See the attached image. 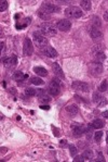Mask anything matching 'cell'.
<instances>
[{
	"instance_id": "6da1fadb",
	"label": "cell",
	"mask_w": 108,
	"mask_h": 162,
	"mask_svg": "<svg viewBox=\"0 0 108 162\" xmlns=\"http://www.w3.org/2000/svg\"><path fill=\"white\" fill-rule=\"evenodd\" d=\"M40 32L42 33L44 36L52 37V36L56 35V28L51 23H42L40 25Z\"/></svg>"
},
{
	"instance_id": "7a4b0ae2",
	"label": "cell",
	"mask_w": 108,
	"mask_h": 162,
	"mask_svg": "<svg viewBox=\"0 0 108 162\" xmlns=\"http://www.w3.org/2000/svg\"><path fill=\"white\" fill-rule=\"evenodd\" d=\"M65 15L69 19H79L82 16V10L78 7H69L65 10Z\"/></svg>"
},
{
	"instance_id": "3957f363",
	"label": "cell",
	"mask_w": 108,
	"mask_h": 162,
	"mask_svg": "<svg viewBox=\"0 0 108 162\" xmlns=\"http://www.w3.org/2000/svg\"><path fill=\"white\" fill-rule=\"evenodd\" d=\"M32 38H34V42L36 43V45L39 47L42 48L44 46H48V39L43 36L41 32H35L32 34Z\"/></svg>"
},
{
	"instance_id": "277c9868",
	"label": "cell",
	"mask_w": 108,
	"mask_h": 162,
	"mask_svg": "<svg viewBox=\"0 0 108 162\" xmlns=\"http://www.w3.org/2000/svg\"><path fill=\"white\" fill-rule=\"evenodd\" d=\"M61 90V83L57 78H53L49 85V92L52 96H57Z\"/></svg>"
},
{
	"instance_id": "5b68a950",
	"label": "cell",
	"mask_w": 108,
	"mask_h": 162,
	"mask_svg": "<svg viewBox=\"0 0 108 162\" xmlns=\"http://www.w3.org/2000/svg\"><path fill=\"white\" fill-rule=\"evenodd\" d=\"M89 70L90 73L94 76H98L102 74L103 72V65L101 62H92L91 64L89 65Z\"/></svg>"
},
{
	"instance_id": "8992f818",
	"label": "cell",
	"mask_w": 108,
	"mask_h": 162,
	"mask_svg": "<svg viewBox=\"0 0 108 162\" xmlns=\"http://www.w3.org/2000/svg\"><path fill=\"white\" fill-rule=\"evenodd\" d=\"M72 89H75V90H78V92H89V85L84 83V82H79V81H76L72 83Z\"/></svg>"
},
{
	"instance_id": "52a82bcc",
	"label": "cell",
	"mask_w": 108,
	"mask_h": 162,
	"mask_svg": "<svg viewBox=\"0 0 108 162\" xmlns=\"http://www.w3.org/2000/svg\"><path fill=\"white\" fill-rule=\"evenodd\" d=\"M41 10L50 14V13H54V12H59V7H56L55 5H52L50 2H43L42 5H41Z\"/></svg>"
},
{
	"instance_id": "ba28073f",
	"label": "cell",
	"mask_w": 108,
	"mask_h": 162,
	"mask_svg": "<svg viewBox=\"0 0 108 162\" xmlns=\"http://www.w3.org/2000/svg\"><path fill=\"white\" fill-rule=\"evenodd\" d=\"M93 101L96 103L98 107H104L107 104V99L102 96L99 92H94L93 95Z\"/></svg>"
},
{
	"instance_id": "9c48e42d",
	"label": "cell",
	"mask_w": 108,
	"mask_h": 162,
	"mask_svg": "<svg viewBox=\"0 0 108 162\" xmlns=\"http://www.w3.org/2000/svg\"><path fill=\"white\" fill-rule=\"evenodd\" d=\"M56 25H57V28H59V31H62V32H68L70 29V27H71V23H70L69 20L64 19V20H59Z\"/></svg>"
},
{
	"instance_id": "30bf717a",
	"label": "cell",
	"mask_w": 108,
	"mask_h": 162,
	"mask_svg": "<svg viewBox=\"0 0 108 162\" xmlns=\"http://www.w3.org/2000/svg\"><path fill=\"white\" fill-rule=\"evenodd\" d=\"M23 52L25 56H32L34 52V47H32V43L29 38H25L24 40V48H23Z\"/></svg>"
},
{
	"instance_id": "8fae6325",
	"label": "cell",
	"mask_w": 108,
	"mask_h": 162,
	"mask_svg": "<svg viewBox=\"0 0 108 162\" xmlns=\"http://www.w3.org/2000/svg\"><path fill=\"white\" fill-rule=\"evenodd\" d=\"M41 50H42V54H44V56L49 57V58H55V57L57 56L56 50H55L54 48H52V47L44 46V47H42V48H41Z\"/></svg>"
},
{
	"instance_id": "7c38bea8",
	"label": "cell",
	"mask_w": 108,
	"mask_h": 162,
	"mask_svg": "<svg viewBox=\"0 0 108 162\" xmlns=\"http://www.w3.org/2000/svg\"><path fill=\"white\" fill-rule=\"evenodd\" d=\"M71 129H72V132H74V134L76 136H80L82 134H84L86 130V126H83L81 124H72L71 125Z\"/></svg>"
},
{
	"instance_id": "4fadbf2b",
	"label": "cell",
	"mask_w": 108,
	"mask_h": 162,
	"mask_svg": "<svg viewBox=\"0 0 108 162\" xmlns=\"http://www.w3.org/2000/svg\"><path fill=\"white\" fill-rule=\"evenodd\" d=\"M52 69H53V72L55 73V75L59 76V78H62V80H64L65 75L64 73H63V70L61 69V66L59 65V63H56V62L52 63Z\"/></svg>"
},
{
	"instance_id": "5bb4252c",
	"label": "cell",
	"mask_w": 108,
	"mask_h": 162,
	"mask_svg": "<svg viewBox=\"0 0 108 162\" xmlns=\"http://www.w3.org/2000/svg\"><path fill=\"white\" fill-rule=\"evenodd\" d=\"M90 35H91V37L94 39V40H97V39H101L103 37V34L102 32L96 28V27H92L91 29H90Z\"/></svg>"
},
{
	"instance_id": "9a60e30c",
	"label": "cell",
	"mask_w": 108,
	"mask_h": 162,
	"mask_svg": "<svg viewBox=\"0 0 108 162\" xmlns=\"http://www.w3.org/2000/svg\"><path fill=\"white\" fill-rule=\"evenodd\" d=\"M17 63V58H16L15 54L11 56L10 58H5L3 59V64L7 65V66H14Z\"/></svg>"
},
{
	"instance_id": "2e32d148",
	"label": "cell",
	"mask_w": 108,
	"mask_h": 162,
	"mask_svg": "<svg viewBox=\"0 0 108 162\" xmlns=\"http://www.w3.org/2000/svg\"><path fill=\"white\" fill-rule=\"evenodd\" d=\"M28 76L25 75L24 73H22L21 71H16V72H14L13 73V80H15V81L20 82V81H23V80H25V78H27Z\"/></svg>"
},
{
	"instance_id": "e0dca14e",
	"label": "cell",
	"mask_w": 108,
	"mask_h": 162,
	"mask_svg": "<svg viewBox=\"0 0 108 162\" xmlns=\"http://www.w3.org/2000/svg\"><path fill=\"white\" fill-rule=\"evenodd\" d=\"M34 72L38 74L39 76H47L48 75V71L45 70V69H43L41 66H36V68H34Z\"/></svg>"
},
{
	"instance_id": "ac0fdd59",
	"label": "cell",
	"mask_w": 108,
	"mask_h": 162,
	"mask_svg": "<svg viewBox=\"0 0 108 162\" xmlns=\"http://www.w3.org/2000/svg\"><path fill=\"white\" fill-rule=\"evenodd\" d=\"M92 125H93L94 129H98V130H99V129H103V127L105 126V122L101 119H96V120H94V122L92 123Z\"/></svg>"
},
{
	"instance_id": "d6986e66",
	"label": "cell",
	"mask_w": 108,
	"mask_h": 162,
	"mask_svg": "<svg viewBox=\"0 0 108 162\" xmlns=\"http://www.w3.org/2000/svg\"><path fill=\"white\" fill-rule=\"evenodd\" d=\"M66 111L70 114V115H75V114L78 113V107L76 104H70L66 108Z\"/></svg>"
},
{
	"instance_id": "ffe728a7",
	"label": "cell",
	"mask_w": 108,
	"mask_h": 162,
	"mask_svg": "<svg viewBox=\"0 0 108 162\" xmlns=\"http://www.w3.org/2000/svg\"><path fill=\"white\" fill-rule=\"evenodd\" d=\"M80 5L83 10L86 11L91 10V1H89V0H82L80 2Z\"/></svg>"
},
{
	"instance_id": "44dd1931",
	"label": "cell",
	"mask_w": 108,
	"mask_h": 162,
	"mask_svg": "<svg viewBox=\"0 0 108 162\" xmlns=\"http://www.w3.org/2000/svg\"><path fill=\"white\" fill-rule=\"evenodd\" d=\"M82 158H83V160H91L92 158H93V151L92 150H86V151H83Z\"/></svg>"
},
{
	"instance_id": "7402d4cb",
	"label": "cell",
	"mask_w": 108,
	"mask_h": 162,
	"mask_svg": "<svg viewBox=\"0 0 108 162\" xmlns=\"http://www.w3.org/2000/svg\"><path fill=\"white\" fill-rule=\"evenodd\" d=\"M38 15H39V17H41L42 20H44V21H48L49 19H50V14L47 13V12H44V11H42V10L38 11Z\"/></svg>"
},
{
	"instance_id": "603a6c76",
	"label": "cell",
	"mask_w": 108,
	"mask_h": 162,
	"mask_svg": "<svg viewBox=\"0 0 108 162\" xmlns=\"http://www.w3.org/2000/svg\"><path fill=\"white\" fill-rule=\"evenodd\" d=\"M95 57H96L97 62H101V63H102L104 60L106 59L105 54H104V52H102V51H98V52H96V54H95Z\"/></svg>"
},
{
	"instance_id": "cb8c5ba5",
	"label": "cell",
	"mask_w": 108,
	"mask_h": 162,
	"mask_svg": "<svg viewBox=\"0 0 108 162\" xmlns=\"http://www.w3.org/2000/svg\"><path fill=\"white\" fill-rule=\"evenodd\" d=\"M30 83L34 84V85H43L44 84V82L41 78H39V77H32L30 78Z\"/></svg>"
},
{
	"instance_id": "d4e9b609",
	"label": "cell",
	"mask_w": 108,
	"mask_h": 162,
	"mask_svg": "<svg viewBox=\"0 0 108 162\" xmlns=\"http://www.w3.org/2000/svg\"><path fill=\"white\" fill-rule=\"evenodd\" d=\"M98 90H99V92H102L107 90V81H106V80H104V81L102 82V84H101L99 87H98Z\"/></svg>"
},
{
	"instance_id": "484cf974",
	"label": "cell",
	"mask_w": 108,
	"mask_h": 162,
	"mask_svg": "<svg viewBox=\"0 0 108 162\" xmlns=\"http://www.w3.org/2000/svg\"><path fill=\"white\" fill-rule=\"evenodd\" d=\"M25 94H26L27 96H35V95H37V90L34 89V88H26Z\"/></svg>"
},
{
	"instance_id": "4316f807",
	"label": "cell",
	"mask_w": 108,
	"mask_h": 162,
	"mask_svg": "<svg viewBox=\"0 0 108 162\" xmlns=\"http://www.w3.org/2000/svg\"><path fill=\"white\" fill-rule=\"evenodd\" d=\"M102 137H103V132H96L95 134H94V139L96 143H99V141H102Z\"/></svg>"
},
{
	"instance_id": "83f0119b",
	"label": "cell",
	"mask_w": 108,
	"mask_h": 162,
	"mask_svg": "<svg viewBox=\"0 0 108 162\" xmlns=\"http://www.w3.org/2000/svg\"><path fill=\"white\" fill-rule=\"evenodd\" d=\"M92 24H93V27H96V28H98V27H101V21L97 19V17H94L93 19V21H92Z\"/></svg>"
},
{
	"instance_id": "f1b7e54d",
	"label": "cell",
	"mask_w": 108,
	"mask_h": 162,
	"mask_svg": "<svg viewBox=\"0 0 108 162\" xmlns=\"http://www.w3.org/2000/svg\"><path fill=\"white\" fill-rule=\"evenodd\" d=\"M7 8H8V1H3V0H2V1L0 2V11L3 12Z\"/></svg>"
},
{
	"instance_id": "f546056e",
	"label": "cell",
	"mask_w": 108,
	"mask_h": 162,
	"mask_svg": "<svg viewBox=\"0 0 108 162\" xmlns=\"http://www.w3.org/2000/svg\"><path fill=\"white\" fill-rule=\"evenodd\" d=\"M69 150H70V155H71V157H74L77 155V148H76L74 145H69Z\"/></svg>"
},
{
	"instance_id": "4dcf8cb0",
	"label": "cell",
	"mask_w": 108,
	"mask_h": 162,
	"mask_svg": "<svg viewBox=\"0 0 108 162\" xmlns=\"http://www.w3.org/2000/svg\"><path fill=\"white\" fill-rule=\"evenodd\" d=\"M40 98H41V100H42V101H44V102H49V101L51 100V99H50V97H48V96H45L44 94H43L42 96H40Z\"/></svg>"
},
{
	"instance_id": "1f68e13d",
	"label": "cell",
	"mask_w": 108,
	"mask_h": 162,
	"mask_svg": "<svg viewBox=\"0 0 108 162\" xmlns=\"http://www.w3.org/2000/svg\"><path fill=\"white\" fill-rule=\"evenodd\" d=\"M82 159H83V158H82V156H80V157H76L74 161H75V162H81V161H83Z\"/></svg>"
},
{
	"instance_id": "d6a6232c",
	"label": "cell",
	"mask_w": 108,
	"mask_h": 162,
	"mask_svg": "<svg viewBox=\"0 0 108 162\" xmlns=\"http://www.w3.org/2000/svg\"><path fill=\"white\" fill-rule=\"evenodd\" d=\"M98 159H101V161H105V159H104V157H103V155L101 153V152H98Z\"/></svg>"
},
{
	"instance_id": "836d02e7",
	"label": "cell",
	"mask_w": 108,
	"mask_h": 162,
	"mask_svg": "<svg viewBox=\"0 0 108 162\" xmlns=\"http://www.w3.org/2000/svg\"><path fill=\"white\" fill-rule=\"evenodd\" d=\"M53 131H54V135L56 136V137H59V130H55V127H53Z\"/></svg>"
},
{
	"instance_id": "e575fe53",
	"label": "cell",
	"mask_w": 108,
	"mask_h": 162,
	"mask_svg": "<svg viewBox=\"0 0 108 162\" xmlns=\"http://www.w3.org/2000/svg\"><path fill=\"white\" fill-rule=\"evenodd\" d=\"M104 19H105V21L108 22V10L105 12V14H104Z\"/></svg>"
},
{
	"instance_id": "d590c367",
	"label": "cell",
	"mask_w": 108,
	"mask_h": 162,
	"mask_svg": "<svg viewBox=\"0 0 108 162\" xmlns=\"http://www.w3.org/2000/svg\"><path fill=\"white\" fill-rule=\"evenodd\" d=\"M103 116H104V118H106V119H108V111L103 112Z\"/></svg>"
},
{
	"instance_id": "8d00e7d4",
	"label": "cell",
	"mask_w": 108,
	"mask_h": 162,
	"mask_svg": "<svg viewBox=\"0 0 108 162\" xmlns=\"http://www.w3.org/2000/svg\"><path fill=\"white\" fill-rule=\"evenodd\" d=\"M40 108L43 109V110H49V109H50V107H49V106H41Z\"/></svg>"
},
{
	"instance_id": "74e56055",
	"label": "cell",
	"mask_w": 108,
	"mask_h": 162,
	"mask_svg": "<svg viewBox=\"0 0 108 162\" xmlns=\"http://www.w3.org/2000/svg\"><path fill=\"white\" fill-rule=\"evenodd\" d=\"M5 43H1V52L3 54V50H5Z\"/></svg>"
},
{
	"instance_id": "f35d334b",
	"label": "cell",
	"mask_w": 108,
	"mask_h": 162,
	"mask_svg": "<svg viewBox=\"0 0 108 162\" xmlns=\"http://www.w3.org/2000/svg\"><path fill=\"white\" fill-rule=\"evenodd\" d=\"M1 150H2V153H5V152H7V148H1Z\"/></svg>"
},
{
	"instance_id": "ab89813d",
	"label": "cell",
	"mask_w": 108,
	"mask_h": 162,
	"mask_svg": "<svg viewBox=\"0 0 108 162\" xmlns=\"http://www.w3.org/2000/svg\"><path fill=\"white\" fill-rule=\"evenodd\" d=\"M106 141H107V144H108V132H107V137H106Z\"/></svg>"
},
{
	"instance_id": "60d3db41",
	"label": "cell",
	"mask_w": 108,
	"mask_h": 162,
	"mask_svg": "<svg viewBox=\"0 0 108 162\" xmlns=\"http://www.w3.org/2000/svg\"><path fill=\"white\" fill-rule=\"evenodd\" d=\"M107 153H108V150H107Z\"/></svg>"
}]
</instances>
